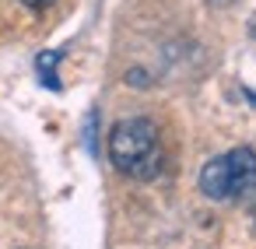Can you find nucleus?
Here are the masks:
<instances>
[{
  "instance_id": "f257e3e1",
  "label": "nucleus",
  "mask_w": 256,
  "mask_h": 249,
  "mask_svg": "<svg viewBox=\"0 0 256 249\" xmlns=\"http://www.w3.org/2000/svg\"><path fill=\"white\" fill-rule=\"evenodd\" d=\"M109 158L130 179H154L162 172V162H165L158 126L144 116L116 123L109 134Z\"/></svg>"
},
{
  "instance_id": "f03ea898",
  "label": "nucleus",
  "mask_w": 256,
  "mask_h": 249,
  "mask_svg": "<svg viewBox=\"0 0 256 249\" xmlns=\"http://www.w3.org/2000/svg\"><path fill=\"white\" fill-rule=\"evenodd\" d=\"M200 190L210 200H242L256 190V151L232 148L200 168Z\"/></svg>"
},
{
  "instance_id": "7ed1b4c3",
  "label": "nucleus",
  "mask_w": 256,
  "mask_h": 249,
  "mask_svg": "<svg viewBox=\"0 0 256 249\" xmlns=\"http://www.w3.org/2000/svg\"><path fill=\"white\" fill-rule=\"evenodd\" d=\"M60 56H64L60 50H46V53H39V56H36V67H39V81H42L46 88H53V92L60 88V81L53 78V70H56Z\"/></svg>"
},
{
  "instance_id": "20e7f679",
  "label": "nucleus",
  "mask_w": 256,
  "mask_h": 249,
  "mask_svg": "<svg viewBox=\"0 0 256 249\" xmlns=\"http://www.w3.org/2000/svg\"><path fill=\"white\" fill-rule=\"evenodd\" d=\"M22 4H25V8H32V11H42V8H50V4H53V0H22Z\"/></svg>"
}]
</instances>
